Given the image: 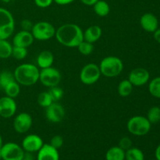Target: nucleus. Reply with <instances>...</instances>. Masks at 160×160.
I'll list each match as a JSON object with an SVG mask.
<instances>
[{"mask_svg": "<svg viewBox=\"0 0 160 160\" xmlns=\"http://www.w3.org/2000/svg\"><path fill=\"white\" fill-rule=\"evenodd\" d=\"M59 44L68 48H77L84 41L83 30L76 23H64L56 29L55 34Z\"/></svg>", "mask_w": 160, "mask_h": 160, "instance_id": "nucleus-1", "label": "nucleus"}, {"mask_svg": "<svg viewBox=\"0 0 160 160\" xmlns=\"http://www.w3.org/2000/svg\"><path fill=\"white\" fill-rule=\"evenodd\" d=\"M40 70L32 63H23L16 67L13 71L16 81L20 85L32 86L39 81Z\"/></svg>", "mask_w": 160, "mask_h": 160, "instance_id": "nucleus-2", "label": "nucleus"}, {"mask_svg": "<svg viewBox=\"0 0 160 160\" xmlns=\"http://www.w3.org/2000/svg\"><path fill=\"white\" fill-rule=\"evenodd\" d=\"M101 74L106 78H116L123 70V62L120 58L109 56L103 58L99 64Z\"/></svg>", "mask_w": 160, "mask_h": 160, "instance_id": "nucleus-3", "label": "nucleus"}, {"mask_svg": "<svg viewBox=\"0 0 160 160\" xmlns=\"http://www.w3.org/2000/svg\"><path fill=\"white\" fill-rule=\"evenodd\" d=\"M152 124L146 117L134 116L128 120L127 123V129L130 134L134 136H145L151 130Z\"/></svg>", "mask_w": 160, "mask_h": 160, "instance_id": "nucleus-4", "label": "nucleus"}, {"mask_svg": "<svg viewBox=\"0 0 160 160\" xmlns=\"http://www.w3.org/2000/svg\"><path fill=\"white\" fill-rule=\"evenodd\" d=\"M15 30V20L8 9L0 7V39H8Z\"/></svg>", "mask_w": 160, "mask_h": 160, "instance_id": "nucleus-5", "label": "nucleus"}, {"mask_svg": "<svg viewBox=\"0 0 160 160\" xmlns=\"http://www.w3.org/2000/svg\"><path fill=\"white\" fill-rule=\"evenodd\" d=\"M56 29L48 21H39L33 25L31 34L34 40L47 41L55 37Z\"/></svg>", "mask_w": 160, "mask_h": 160, "instance_id": "nucleus-6", "label": "nucleus"}, {"mask_svg": "<svg viewBox=\"0 0 160 160\" xmlns=\"http://www.w3.org/2000/svg\"><path fill=\"white\" fill-rule=\"evenodd\" d=\"M62 76L59 70L53 67L41 69L39 73V81L42 85L47 88L59 86L60 84Z\"/></svg>", "mask_w": 160, "mask_h": 160, "instance_id": "nucleus-7", "label": "nucleus"}, {"mask_svg": "<svg viewBox=\"0 0 160 160\" xmlns=\"http://www.w3.org/2000/svg\"><path fill=\"white\" fill-rule=\"evenodd\" d=\"M102 76L98 65L95 63H88L83 67L80 73V80L86 85L95 84Z\"/></svg>", "mask_w": 160, "mask_h": 160, "instance_id": "nucleus-8", "label": "nucleus"}, {"mask_svg": "<svg viewBox=\"0 0 160 160\" xmlns=\"http://www.w3.org/2000/svg\"><path fill=\"white\" fill-rule=\"evenodd\" d=\"M2 160H22L24 155V150L21 145L15 142H7L1 147Z\"/></svg>", "mask_w": 160, "mask_h": 160, "instance_id": "nucleus-9", "label": "nucleus"}, {"mask_svg": "<svg viewBox=\"0 0 160 160\" xmlns=\"http://www.w3.org/2000/svg\"><path fill=\"white\" fill-rule=\"evenodd\" d=\"M45 115L48 121L53 123H58L62 121L65 117L66 111L62 105L56 102H53L50 106L45 108Z\"/></svg>", "mask_w": 160, "mask_h": 160, "instance_id": "nucleus-10", "label": "nucleus"}, {"mask_svg": "<svg viewBox=\"0 0 160 160\" xmlns=\"http://www.w3.org/2000/svg\"><path fill=\"white\" fill-rule=\"evenodd\" d=\"M33 124L31 116L28 112H20L15 116L13 120V129L18 134L28 132Z\"/></svg>", "mask_w": 160, "mask_h": 160, "instance_id": "nucleus-11", "label": "nucleus"}, {"mask_svg": "<svg viewBox=\"0 0 160 160\" xmlns=\"http://www.w3.org/2000/svg\"><path fill=\"white\" fill-rule=\"evenodd\" d=\"M128 79L134 87H142L149 81L150 73L144 67H136L130 72Z\"/></svg>", "mask_w": 160, "mask_h": 160, "instance_id": "nucleus-12", "label": "nucleus"}, {"mask_svg": "<svg viewBox=\"0 0 160 160\" xmlns=\"http://www.w3.org/2000/svg\"><path fill=\"white\" fill-rule=\"evenodd\" d=\"M17 110V105L15 98L6 95L0 98V117L4 119H9L14 117Z\"/></svg>", "mask_w": 160, "mask_h": 160, "instance_id": "nucleus-13", "label": "nucleus"}, {"mask_svg": "<svg viewBox=\"0 0 160 160\" xmlns=\"http://www.w3.org/2000/svg\"><path fill=\"white\" fill-rule=\"evenodd\" d=\"M44 145L43 140L38 134H30L23 139L21 146L24 152H38Z\"/></svg>", "mask_w": 160, "mask_h": 160, "instance_id": "nucleus-14", "label": "nucleus"}, {"mask_svg": "<svg viewBox=\"0 0 160 160\" xmlns=\"http://www.w3.org/2000/svg\"><path fill=\"white\" fill-rule=\"evenodd\" d=\"M34 41V38L31 31L21 30L15 34V35L12 38V42L13 46L23 47V48H28L32 45Z\"/></svg>", "mask_w": 160, "mask_h": 160, "instance_id": "nucleus-15", "label": "nucleus"}, {"mask_svg": "<svg viewBox=\"0 0 160 160\" xmlns=\"http://www.w3.org/2000/svg\"><path fill=\"white\" fill-rule=\"evenodd\" d=\"M140 25L146 32L154 33L159 28V20L153 13L146 12L141 17Z\"/></svg>", "mask_w": 160, "mask_h": 160, "instance_id": "nucleus-16", "label": "nucleus"}, {"mask_svg": "<svg viewBox=\"0 0 160 160\" xmlns=\"http://www.w3.org/2000/svg\"><path fill=\"white\" fill-rule=\"evenodd\" d=\"M37 153V160H59V151L50 144H44Z\"/></svg>", "mask_w": 160, "mask_h": 160, "instance_id": "nucleus-17", "label": "nucleus"}, {"mask_svg": "<svg viewBox=\"0 0 160 160\" xmlns=\"http://www.w3.org/2000/svg\"><path fill=\"white\" fill-rule=\"evenodd\" d=\"M54 60L55 57L53 53L48 50H44L38 55L36 62H37V66L38 68L44 69L52 67Z\"/></svg>", "mask_w": 160, "mask_h": 160, "instance_id": "nucleus-18", "label": "nucleus"}, {"mask_svg": "<svg viewBox=\"0 0 160 160\" xmlns=\"http://www.w3.org/2000/svg\"><path fill=\"white\" fill-rule=\"evenodd\" d=\"M102 34V30L98 25H92L83 31L84 41L94 44L100 39Z\"/></svg>", "mask_w": 160, "mask_h": 160, "instance_id": "nucleus-19", "label": "nucleus"}, {"mask_svg": "<svg viewBox=\"0 0 160 160\" xmlns=\"http://www.w3.org/2000/svg\"><path fill=\"white\" fill-rule=\"evenodd\" d=\"M106 160H125V151L117 146H112L106 153Z\"/></svg>", "mask_w": 160, "mask_h": 160, "instance_id": "nucleus-20", "label": "nucleus"}, {"mask_svg": "<svg viewBox=\"0 0 160 160\" xmlns=\"http://www.w3.org/2000/svg\"><path fill=\"white\" fill-rule=\"evenodd\" d=\"M93 9L95 14L101 17H106L110 12V6L109 3L104 0H98L93 5Z\"/></svg>", "mask_w": 160, "mask_h": 160, "instance_id": "nucleus-21", "label": "nucleus"}, {"mask_svg": "<svg viewBox=\"0 0 160 160\" xmlns=\"http://www.w3.org/2000/svg\"><path fill=\"white\" fill-rule=\"evenodd\" d=\"M133 88H134V86L130 82L129 80L125 79L119 83L117 91H118V94L120 95V96L124 98V97L129 96L132 93Z\"/></svg>", "mask_w": 160, "mask_h": 160, "instance_id": "nucleus-22", "label": "nucleus"}, {"mask_svg": "<svg viewBox=\"0 0 160 160\" xmlns=\"http://www.w3.org/2000/svg\"><path fill=\"white\" fill-rule=\"evenodd\" d=\"M5 95L10 98H16L20 93V85L16 81H12L8 84L6 87L3 88Z\"/></svg>", "mask_w": 160, "mask_h": 160, "instance_id": "nucleus-23", "label": "nucleus"}, {"mask_svg": "<svg viewBox=\"0 0 160 160\" xmlns=\"http://www.w3.org/2000/svg\"><path fill=\"white\" fill-rule=\"evenodd\" d=\"M12 44L8 39H0V59H8L12 56Z\"/></svg>", "mask_w": 160, "mask_h": 160, "instance_id": "nucleus-24", "label": "nucleus"}, {"mask_svg": "<svg viewBox=\"0 0 160 160\" xmlns=\"http://www.w3.org/2000/svg\"><path fill=\"white\" fill-rule=\"evenodd\" d=\"M125 160H145V155L140 148L131 147L125 151Z\"/></svg>", "mask_w": 160, "mask_h": 160, "instance_id": "nucleus-25", "label": "nucleus"}, {"mask_svg": "<svg viewBox=\"0 0 160 160\" xmlns=\"http://www.w3.org/2000/svg\"><path fill=\"white\" fill-rule=\"evenodd\" d=\"M148 92L154 98H160V77H156L149 81Z\"/></svg>", "mask_w": 160, "mask_h": 160, "instance_id": "nucleus-26", "label": "nucleus"}, {"mask_svg": "<svg viewBox=\"0 0 160 160\" xmlns=\"http://www.w3.org/2000/svg\"><path fill=\"white\" fill-rule=\"evenodd\" d=\"M147 119L151 124H156L160 122V107L152 106L150 108L147 113Z\"/></svg>", "mask_w": 160, "mask_h": 160, "instance_id": "nucleus-27", "label": "nucleus"}, {"mask_svg": "<svg viewBox=\"0 0 160 160\" xmlns=\"http://www.w3.org/2000/svg\"><path fill=\"white\" fill-rule=\"evenodd\" d=\"M38 104L41 106V107L45 108L48 107V106L52 104L53 102V100L52 98L51 95H49L48 92H42L41 93H39V95H38Z\"/></svg>", "mask_w": 160, "mask_h": 160, "instance_id": "nucleus-28", "label": "nucleus"}, {"mask_svg": "<svg viewBox=\"0 0 160 160\" xmlns=\"http://www.w3.org/2000/svg\"><path fill=\"white\" fill-rule=\"evenodd\" d=\"M13 81H16L13 72H11L9 70H3L0 73V88L2 89L8 84Z\"/></svg>", "mask_w": 160, "mask_h": 160, "instance_id": "nucleus-29", "label": "nucleus"}, {"mask_svg": "<svg viewBox=\"0 0 160 160\" xmlns=\"http://www.w3.org/2000/svg\"><path fill=\"white\" fill-rule=\"evenodd\" d=\"M28 48H23V47H19V46H13L12 45V57H13L15 59L17 60H22L24 59L28 56Z\"/></svg>", "mask_w": 160, "mask_h": 160, "instance_id": "nucleus-30", "label": "nucleus"}, {"mask_svg": "<svg viewBox=\"0 0 160 160\" xmlns=\"http://www.w3.org/2000/svg\"><path fill=\"white\" fill-rule=\"evenodd\" d=\"M77 48H78L79 52L83 56H89L94 51L93 44L86 42V41L81 42Z\"/></svg>", "mask_w": 160, "mask_h": 160, "instance_id": "nucleus-31", "label": "nucleus"}, {"mask_svg": "<svg viewBox=\"0 0 160 160\" xmlns=\"http://www.w3.org/2000/svg\"><path fill=\"white\" fill-rule=\"evenodd\" d=\"M48 92L49 95H51L53 102H59V101L62 99L64 95L63 90L60 87H59V86L49 88Z\"/></svg>", "mask_w": 160, "mask_h": 160, "instance_id": "nucleus-32", "label": "nucleus"}, {"mask_svg": "<svg viewBox=\"0 0 160 160\" xmlns=\"http://www.w3.org/2000/svg\"><path fill=\"white\" fill-rule=\"evenodd\" d=\"M50 145L54 147L55 148L59 150L63 145V138H62V136L59 135V134L53 136L51 138V141H50Z\"/></svg>", "mask_w": 160, "mask_h": 160, "instance_id": "nucleus-33", "label": "nucleus"}, {"mask_svg": "<svg viewBox=\"0 0 160 160\" xmlns=\"http://www.w3.org/2000/svg\"><path fill=\"white\" fill-rule=\"evenodd\" d=\"M118 146L121 148L123 150L126 151V150L129 149L130 148L132 147V141H131V139L129 137L125 136V137L120 138Z\"/></svg>", "mask_w": 160, "mask_h": 160, "instance_id": "nucleus-34", "label": "nucleus"}, {"mask_svg": "<svg viewBox=\"0 0 160 160\" xmlns=\"http://www.w3.org/2000/svg\"><path fill=\"white\" fill-rule=\"evenodd\" d=\"M34 4L39 8H48L52 4L53 0H34Z\"/></svg>", "mask_w": 160, "mask_h": 160, "instance_id": "nucleus-35", "label": "nucleus"}, {"mask_svg": "<svg viewBox=\"0 0 160 160\" xmlns=\"http://www.w3.org/2000/svg\"><path fill=\"white\" fill-rule=\"evenodd\" d=\"M33 25H34V23H33L30 20H28V19H24V20H23L20 22L21 30H23V31H31Z\"/></svg>", "mask_w": 160, "mask_h": 160, "instance_id": "nucleus-36", "label": "nucleus"}, {"mask_svg": "<svg viewBox=\"0 0 160 160\" xmlns=\"http://www.w3.org/2000/svg\"><path fill=\"white\" fill-rule=\"evenodd\" d=\"M75 0H53V2L56 3L58 5H60V6H66V5H69L70 3L73 2Z\"/></svg>", "mask_w": 160, "mask_h": 160, "instance_id": "nucleus-37", "label": "nucleus"}, {"mask_svg": "<svg viewBox=\"0 0 160 160\" xmlns=\"http://www.w3.org/2000/svg\"><path fill=\"white\" fill-rule=\"evenodd\" d=\"M22 160H34V156L33 155V153L25 152Z\"/></svg>", "mask_w": 160, "mask_h": 160, "instance_id": "nucleus-38", "label": "nucleus"}, {"mask_svg": "<svg viewBox=\"0 0 160 160\" xmlns=\"http://www.w3.org/2000/svg\"><path fill=\"white\" fill-rule=\"evenodd\" d=\"M153 37H154L155 41L158 43L160 44V28H159L154 33H153Z\"/></svg>", "mask_w": 160, "mask_h": 160, "instance_id": "nucleus-39", "label": "nucleus"}, {"mask_svg": "<svg viewBox=\"0 0 160 160\" xmlns=\"http://www.w3.org/2000/svg\"><path fill=\"white\" fill-rule=\"evenodd\" d=\"M84 5L88 6H93V5L98 0H80Z\"/></svg>", "mask_w": 160, "mask_h": 160, "instance_id": "nucleus-40", "label": "nucleus"}, {"mask_svg": "<svg viewBox=\"0 0 160 160\" xmlns=\"http://www.w3.org/2000/svg\"><path fill=\"white\" fill-rule=\"evenodd\" d=\"M155 156H156V160H160V144L157 146L155 151Z\"/></svg>", "mask_w": 160, "mask_h": 160, "instance_id": "nucleus-41", "label": "nucleus"}, {"mask_svg": "<svg viewBox=\"0 0 160 160\" xmlns=\"http://www.w3.org/2000/svg\"><path fill=\"white\" fill-rule=\"evenodd\" d=\"M3 145V141H2V135L0 134V148H1L2 146Z\"/></svg>", "mask_w": 160, "mask_h": 160, "instance_id": "nucleus-42", "label": "nucleus"}, {"mask_svg": "<svg viewBox=\"0 0 160 160\" xmlns=\"http://www.w3.org/2000/svg\"><path fill=\"white\" fill-rule=\"evenodd\" d=\"M1 1L4 3H9L11 2H12V0H1Z\"/></svg>", "mask_w": 160, "mask_h": 160, "instance_id": "nucleus-43", "label": "nucleus"}, {"mask_svg": "<svg viewBox=\"0 0 160 160\" xmlns=\"http://www.w3.org/2000/svg\"><path fill=\"white\" fill-rule=\"evenodd\" d=\"M2 159V152H1V148H0V160Z\"/></svg>", "mask_w": 160, "mask_h": 160, "instance_id": "nucleus-44", "label": "nucleus"}]
</instances>
